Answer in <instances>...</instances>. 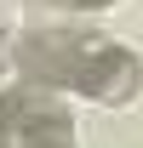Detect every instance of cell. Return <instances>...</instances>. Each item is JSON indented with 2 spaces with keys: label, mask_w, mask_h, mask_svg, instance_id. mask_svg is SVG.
<instances>
[{
  "label": "cell",
  "mask_w": 143,
  "mask_h": 148,
  "mask_svg": "<svg viewBox=\"0 0 143 148\" xmlns=\"http://www.w3.org/2000/svg\"><path fill=\"white\" fill-rule=\"evenodd\" d=\"M69 114L40 86H12L0 91V148H74Z\"/></svg>",
  "instance_id": "1"
},
{
  "label": "cell",
  "mask_w": 143,
  "mask_h": 148,
  "mask_svg": "<svg viewBox=\"0 0 143 148\" xmlns=\"http://www.w3.org/2000/svg\"><path fill=\"white\" fill-rule=\"evenodd\" d=\"M92 46H97V34H80V29H35V34L17 40V74L29 86H40V91L74 86Z\"/></svg>",
  "instance_id": "2"
},
{
  "label": "cell",
  "mask_w": 143,
  "mask_h": 148,
  "mask_svg": "<svg viewBox=\"0 0 143 148\" xmlns=\"http://www.w3.org/2000/svg\"><path fill=\"white\" fill-rule=\"evenodd\" d=\"M74 91H80V97H92V103L120 108V103H132V97L143 91V63L126 51V46L97 40V46H92V57L80 63V74H74Z\"/></svg>",
  "instance_id": "3"
}]
</instances>
